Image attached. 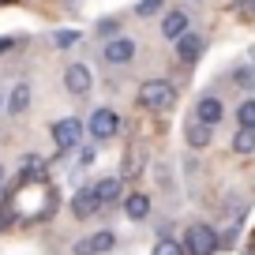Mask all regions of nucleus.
<instances>
[{
	"label": "nucleus",
	"instance_id": "1",
	"mask_svg": "<svg viewBox=\"0 0 255 255\" xmlns=\"http://www.w3.org/2000/svg\"><path fill=\"white\" fill-rule=\"evenodd\" d=\"M139 105L143 109H154V113H169L176 105V90L169 87L165 79H146L139 87Z\"/></svg>",
	"mask_w": 255,
	"mask_h": 255
},
{
	"label": "nucleus",
	"instance_id": "2",
	"mask_svg": "<svg viewBox=\"0 0 255 255\" xmlns=\"http://www.w3.org/2000/svg\"><path fill=\"white\" fill-rule=\"evenodd\" d=\"M184 248H188V255H214L218 248H222V240H218V233L210 229V225H191L188 237H184Z\"/></svg>",
	"mask_w": 255,
	"mask_h": 255
},
{
	"label": "nucleus",
	"instance_id": "3",
	"mask_svg": "<svg viewBox=\"0 0 255 255\" xmlns=\"http://www.w3.org/2000/svg\"><path fill=\"white\" fill-rule=\"evenodd\" d=\"M53 143H56V150H75V146L83 143V124L75 117L56 120L53 124Z\"/></svg>",
	"mask_w": 255,
	"mask_h": 255
},
{
	"label": "nucleus",
	"instance_id": "4",
	"mask_svg": "<svg viewBox=\"0 0 255 255\" xmlns=\"http://www.w3.org/2000/svg\"><path fill=\"white\" fill-rule=\"evenodd\" d=\"M87 131L94 139H113L120 131V117L113 109H94L90 113V124H87Z\"/></svg>",
	"mask_w": 255,
	"mask_h": 255
},
{
	"label": "nucleus",
	"instance_id": "5",
	"mask_svg": "<svg viewBox=\"0 0 255 255\" xmlns=\"http://www.w3.org/2000/svg\"><path fill=\"white\" fill-rule=\"evenodd\" d=\"M102 56L109 64H128L131 56H135V41H131V38H109L105 49H102Z\"/></svg>",
	"mask_w": 255,
	"mask_h": 255
},
{
	"label": "nucleus",
	"instance_id": "6",
	"mask_svg": "<svg viewBox=\"0 0 255 255\" xmlns=\"http://www.w3.org/2000/svg\"><path fill=\"white\" fill-rule=\"evenodd\" d=\"M64 87L72 90V94H87L90 87H94V75H90L87 64H72L68 72H64Z\"/></svg>",
	"mask_w": 255,
	"mask_h": 255
},
{
	"label": "nucleus",
	"instance_id": "7",
	"mask_svg": "<svg viewBox=\"0 0 255 255\" xmlns=\"http://www.w3.org/2000/svg\"><path fill=\"white\" fill-rule=\"evenodd\" d=\"M203 53H207V38H199V34H191V30L176 41V56H180L184 64H195Z\"/></svg>",
	"mask_w": 255,
	"mask_h": 255
},
{
	"label": "nucleus",
	"instance_id": "8",
	"mask_svg": "<svg viewBox=\"0 0 255 255\" xmlns=\"http://www.w3.org/2000/svg\"><path fill=\"white\" fill-rule=\"evenodd\" d=\"M113 244H117V237H113V233H94V237L79 240L72 252H75V255H102V252H109Z\"/></svg>",
	"mask_w": 255,
	"mask_h": 255
},
{
	"label": "nucleus",
	"instance_id": "9",
	"mask_svg": "<svg viewBox=\"0 0 255 255\" xmlns=\"http://www.w3.org/2000/svg\"><path fill=\"white\" fill-rule=\"evenodd\" d=\"M161 34H165L169 41H180L184 34H188V11H165V19H161Z\"/></svg>",
	"mask_w": 255,
	"mask_h": 255
},
{
	"label": "nucleus",
	"instance_id": "10",
	"mask_svg": "<svg viewBox=\"0 0 255 255\" xmlns=\"http://www.w3.org/2000/svg\"><path fill=\"white\" fill-rule=\"evenodd\" d=\"M98 210H102V203H98L94 188L75 191V199H72V214H75V218H90V214H98Z\"/></svg>",
	"mask_w": 255,
	"mask_h": 255
},
{
	"label": "nucleus",
	"instance_id": "11",
	"mask_svg": "<svg viewBox=\"0 0 255 255\" xmlns=\"http://www.w3.org/2000/svg\"><path fill=\"white\" fill-rule=\"evenodd\" d=\"M222 117H225V109H222L218 98H199V105H195V120H203L207 128H214Z\"/></svg>",
	"mask_w": 255,
	"mask_h": 255
},
{
	"label": "nucleus",
	"instance_id": "12",
	"mask_svg": "<svg viewBox=\"0 0 255 255\" xmlns=\"http://www.w3.org/2000/svg\"><path fill=\"white\" fill-rule=\"evenodd\" d=\"M124 214L131 218V222H143V218L150 214V195H146V191H131L124 199Z\"/></svg>",
	"mask_w": 255,
	"mask_h": 255
},
{
	"label": "nucleus",
	"instance_id": "13",
	"mask_svg": "<svg viewBox=\"0 0 255 255\" xmlns=\"http://www.w3.org/2000/svg\"><path fill=\"white\" fill-rule=\"evenodd\" d=\"M120 191H124L120 176H105V180H98V184H94V195H98V203H102V207L117 203V199H120Z\"/></svg>",
	"mask_w": 255,
	"mask_h": 255
},
{
	"label": "nucleus",
	"instance_id": "14",
	"mask_svg": "<svg viewBox=\"0 0 255 255\" xmlns=\"http://www.w3.org/2000/svg\"><path fill=\"white\" fill-rule=\"evenodd\" d=\"M210 135H214V131H210L203 120H188V128H184V139H188V146H195V150H199V146H210Z\"/></svg>",
	"mask_w": 255,
	"mask_h": 255
},
{
	"label": "nucleus",
	"instance_id": "15",
	"mask_svg": "<svg viewBox=\"0 0 255 255\" xmlns=\"http://www.w3.org/2000/svg\"><path fill=\"white\" fill-rule=\"evenodd\" d=\"M19 176H23V184H34L45 176V158H38V154H26L23 158V169H19Z\"/></svg>",
	"mask_w": 255,
	"mask_h": 255
},
{
	"label": "nucleus",
	"instance_id": "16",
	"mask_svg": "<svg viewBox=\"0 0 255 255\" xmlns=\"http://www.w3.org/2000/svg\"><path fill=\"white\" fill-rule=\"evenodd\" d=\"M233 150L237 154H252L255 150V128H240L237 135H233Z\"/></svg>",
	"mask_w": 255,
	"mask_h": 255
},
{
	"label": "nucleus",
	"instance_id": "17",
	"mask_svg": "<svg viewBox=\"0 0 255 255\" xmlns=\"http://www.w3.org/2000/svg\"><path fill=\"white\" fill-rule=\"evenodd\" d=\"M26 105H30V87H26V83H19V87L11 90V98H8V109H11V113H26Z\"/></svg>",
	"mask_w": 255,
	"mask_h": 255
},
{
	"label": "nucleus",
	"instance_id": "18",
	"mask_svg": "<svg viewBox=\"0 0 255 255\" xmlns=\"http://www.w3.org/2000/svg\"><path fill=\"white\" fill-rule=\"evenodd\" d=\"M139 169H143V150H139V146H128V154H124V176H135Z\"/></svg>",
	"mask_w": 255,
	"mask_h": 255
},
{
	"label": "nucleus",
	"instance_id": "19",
	"mask_svg": "<svg viewBox=\"0 0 255 255\" xmlns=\"http://www.w3.org/2000/svg\"><path fill=\"white\" fill-rule=\"evenodd\" d=\"M237 120H240V128H255V102H252V98H244V102H240Z\"/></svg>",
	"mask_w": 255,
	"mask_h": 255
},
{
	"label": "nucleus",
	"instance_id": "20",
	"mask_svg": "<svg viewBox=\"0 0 255 255\" xmlns=\"http://www.w3.org/2000/svg\"><path fill=\"white\" fill-rule=\"evenodd\" d=\"M150 255H188V248H184V244H176V240H158Z\"/></svg>",
	"mask_w": 255,
	"mask_h": 255
},
{
	"label": "nucleus",
	"instance_id": "21",
	"mask_svg": "<svg viewBox=\"0 0 255 255\" xmlns=\"http://www.w3.org/2000/svg\"><path fill=\"white\" fill-rule=\"evenodd\" d=\"M56 45H60V49H68V45H75V41H79V30H56Z\"/></svg>",
	"mask_w": 255,
	"mask_h": 255
},
{
	"label": "nucleus",
	"instance_id": "22",
	"mask_svg": "<svg viewBox=\"0 0 255 255\" xmlns=\"http://www.w3.org/2000/svg\"><path fill=\"white\" fill-rule=\"evenodd\" d=\"M161 4H165V0H139V8H135V11H139L143 19H146V15H154V11H158Z\"/></svg>",
	"mask_w": 255,
	"mask_h": 255
},
{
	"label": "nucleus",
	"instance_id": "23",
	"mask_svg": "<svg viewBox=\"0 0 255 255\" xmlns=\"http://www.w3.org/2000/svg\"><path fill=\"white\" fill-rule=\"evenodd\" d=\"M233 79H237L240 87H252V83H255V75H252V68H240V72L233 75Z\"/></svg>",
	"mask_w": 255,
	"mask_h": 255
},
{
	"label": "nucleus",
	"instance_id": "24",
	"mask_svg": "<svg viewBox=\"0 0 255 255\" xmlns=\"http://www.w3.org/2000/svg\"><path fill=\"white\" fill-rule=\"evenodd\" d=\"M237 11L248 19H255V0H237Z\"/></svg>",
	"mask_w": 255,
	"mask_h": 255
},
{
	"label": "nucleus",
	"instance_id": "25",
	"mask_svg": "<svg viewBox=\"0 0 255 255\" xmlns=\"http://www.w3.org/2000/svg\"><path fill=\"white\" fill-rule=\"evenodd\" d=\"M79 165H94V150H90V146L79 154Z\"/></svg>",
	"mask_w": 255,
	"mask_h": 255
},
{
	"label": "nucleus",
	"instance_id": "26",
	"mask_svg": "<svg viewBox=\"0 0 255 255\" xmlns=\"http://www.w3.org/2000/svg\"><path fill=\"white\" fill-rule=\"evenodd\" d=\"M11 45H15V38H0V53H8Z\"/></svg>",
	"mask_w": 255,
	"mask_h": 255
},
{
	"label": "nucleus",
	"instance_id": "27",
	"mask_svg": "<svg viewBox=\"0 0 255 255\" xmlns=\"http://www.w3.org/2000/svg\"><path fill=\"white\" fill-rule=\"evenodd\" d=\"M0 188H4V165H0Z\"/></svg>",
	"mask_w": 255,
	"mask_h": 255
},
{
	"label": "nucleus",
	"instance_id": "28",
	"mask_svg": "<svg viewBox=\"0 0 255 255\" xmlns=\"http://www.w3.org/2000/svg\"><path fill=\"white\" fill-rule=\"evenodd\" d=\"M0 105H4V102H0Z\"/></svg>",
	"mask_w": 255,
	"mask_h": 255
}]
</instances>
